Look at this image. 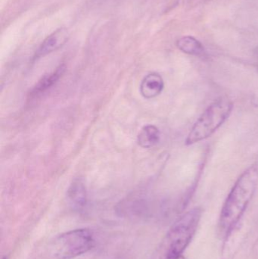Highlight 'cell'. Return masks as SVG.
<instances>
[{
  "label": "cell",
  "mask_w": 258,
  "mask_h": 259,
  "mask_svg": "<svg viewBox=\"0 0 258 259\" xmlns=\"http://www.w3.org/2000/svg\"><path fill=\"white\" fill-rule=\"evenodd\" d=\"M258 184V164L246 169L235 183L227 196L218 222V231L227 240L234 231L251 202Z\"/></svg>",
  "instance_id": "6da1fadb"
},
{
  "label": "cell",
  "mask_w": 258,
  "mask_h": 259,
  "mask_svg": "<svg viewBox=\"0 0 258 259\" xmlns=\"http://www.w3.org/2000/svg\"><path fill=\"white\" fill-rule=\"evenodd\" d=\"M201 216L202 209L195 207L177 219L161 243L156 259H174L182 255L195 236Z\"/></svg>",
  "instance_id": "7a4b0ae2"
},
{
  "label": "cell",
  "mask_w": 258,
  "mask_h": 259,
  "mask_svg": "<svg viewBox=\"0 0 258 259\" xmlns=\"http://www.w3.org/2000/svg\"><path fill=\"white\" fill-rule=\"evenodd\" d=\"M233 103L227 97H221L211 103L192 126L187 137L186 146L199 143L213 135L231 115Z\"/></svg>",
  "instance_id": "3957f363"
},
{
  "label": "cell",
  "mask_w": 258,
  "mask_h": 259,
  "mask_svg": "<svg viewBox=\"0 0 258 259\" xmlns=\"http://www.w3.org/2000/svg\"><path fill=\"white\" fill-rule=\"evenodd\" d=\"M94 246L92 231L76 229L58 236L51 243V253L56 259H72L86 254Z\"/></svg>",
  "instance_id": "277c9868"
},
{
  "label": "cell",
  "mask_w": 258,
  "mask_h": 259,
  "mask_svg": "<svg viewBox=\"0 0 258 259\" xmlns=\"http://www.w3.org/2000/svg\"><path fill=\"white\" fill-rule=\"evenodd\" d=\"M69 39V33L66 28H59L47 36L39 46L35 58H40L62 48Z\"/></svg>",
  "instance_id": "5b68a950"
},
{
  "label": "cell",
  "mask_w": 258,
  "mask_h": 259,
  "mask_svg": "<svg viewBox=\"0 0 258 259\" xmlns=\"http://www.w3.org/2000/svg\"><path fill=\"white\" fill-rule=\"evenodd\" d=\"M67 197L73 210L81 211L87 202L86 186L80 180H74L68 188Z\"/></svg>",
  "instance_id": "8992f818"
},
{
  "label": "cell",
  "mask_w": 258,
  "mask_h": 259,
  "mask_svg": "<svg viewBox=\"0 0 258 259\" xmlns=\"http://www.w3.org/2000/svg\"><path fill=\"white\" fill-rule=\"evenodd\" d=\"M165 88L163 78L158 73H151L145 76L140 85V93L147 100L154 98L162 94Z\"/></svg>",
  "instance_id": "52a82bcc"
},
{
  "label": "cell",
  "mask_w": 258,
  "mask_h": 259,
  "mask_svg": "<svg viewBox=\"0 0 258 259\" xmlns=\"http://www.w3.org/2000/svg\"><path fill=\"white\" fill-rule=\"evenodd\" d=\"M65 71V65H61L56 68V71L44 75L35 85L30 94L33 96H37L48 91L57 83L58 80L63 75Z\"/></svg>",
  "instance_id": "ba28073f"
},
{
  "label": "cell",
  "mask_w": 258,
  "mask_h": 259,
  "mask_svg": "<svg viewBox=\"0 0 258 259\" xmlns=\"http://www.w3.org/2000/svg\"><path fill=\"white\" fill-rule=\"evenodd\" d=\"M161 132L156 126L148 124L142 127L138 135V143L144 149L154 147L160 142Z\"/></svg>",
  "instance_id": "9c48e42d"
},
{
  "label": "cell",
  "mask_w": 258,
  "mask_h": 259,
  "mask_svg": "<svg viewBox=\"0 0 258 259\" xmlns=\"http://www.w3.org/2000/svg\"><path fill=\"white\" fill-rule=\"evenodd\" d=\"M177 47L185 54L201 56L205 53L204 46L192 36H185L177 41Z\"/></svg>",
  "instance_id": "30bf717a"
},
{
  "label": "cell",
  "mask_w": 258,
  "mask_h": 259,
  "mask_svg": "<svg viewBox=\"0 0 258 259\" xmlns=\"http://www.w3.org/2000/svg\"><path fill=\"white\" fill-rule=\"evenodd\" d=\"M254 56H255V59L258 63V47L256 48L255 52H254Z\"/></svg>",
  "instance_id": "8fae6325"
},
{
  "label": "cell",
  "mask_w": 258,
  "mask_h": 259,
  "mask_svg": "<svg viewBox=\"0 0 258 259\" xmlns=\"http://www.w3.org/2000/svg\"><path fill=\"white\" fill-rule=\"evenodd\" d=\"M174 259H186V258H185V257L183 256V255H180V256L177 257V258H176Z\"/></svg>",
  "instance_id": "7c38bea8"
}]
</instances>
